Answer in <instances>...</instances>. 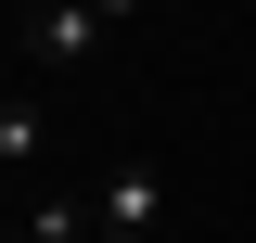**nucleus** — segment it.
Returning <instances> with one entry per match:
<instances>
[{
    "label": "nucleus",
    "instance_id": "obj_2",
    "mask_svg": "<svg viewBox=\"0 0 256 243\" xmlns=\"http://www.w3.org/2000/svg\"><path fill=\"white\" fill-rule=\"evenodd\" d=\"M90 52H102V13H90V0L38 13V64H90Z\"/></svg>",
    "mask_w": 256,
    "mask_h": 243
},
{
    "label": "nucleus",
    "instance_id": "obj_5",
    "mask_svg": "<svg viewBox=\"0 0 256 243\" xmlns=\"http://www.w3.org/2000/svg\"><path fill=\"white\" fill-rule=\"evenodd\" d=\"M38 13H64V0H38Z\"/></svg>",
    "mask_w": 256,
    "mask_h": 243
},
{
    "label": "nucleus",
    "instance_id": "obj_1",
    "mask_svg": "<svg viewBox=\"0 0 256 243\" xmlns=\"http://www.w3.org/2000/svg\"><path fill=\"white\" fill-rule=\"evenodd\" d=\"M154 218H166V180H154V166H116V180L90 192V230L102 243H154Z\"/></svg>",
    "mask_w": 256,
    "mask_h": 243
},
{
    "label": "nucleus",
    "instance_id": "obj_4",
    "mask_svg": "<svg viewBox=\"0 0 256 243\" xmlns=\"http://www.w3.org/2000/svg\"><path fill=\"white\" fill-rule=\"evenodd\" d=\"M90 13H102V26H128V13H141V0H90Z\"/></svg>",
    "mask_w": 256,
    "mask_h": 243
},
{
    "label": "nucleus",
    "instance_id": "obj_3",
    "mask_svg": "<svg viewBox=\"0 0 256 243\" xmlns=\"http://www.w3.org/2000/svg\"><path fill=\"white\" fill-rule=\"evenodd\" d=\"M38 141H52V128H38L26 102H0V180H13V166H38Z\"/></svg>",
    "mask_w": 256,
    "mask_h": 243
}]
</instances>
